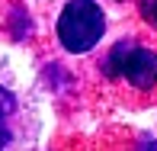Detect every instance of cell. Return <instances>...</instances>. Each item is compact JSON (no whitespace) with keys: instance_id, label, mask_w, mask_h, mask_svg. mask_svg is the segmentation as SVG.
I'll use <instances>...</instances> for the list:
<instances>
[{"instance_id":"277c9868","label":"cell","mask_w":157,"mask_h":151,"mask_svg":"<svg viewBox=\"0 0 157 151\" xmlns=\"http://www.w3.org/2000/svg\"><path fill=\"white\" fill-rule=\"evenodd\" d=\"M141 16L151 26H157V0H141Z\"/></svg>"},{"instance_id":"3957f363","label":"cell","mask_w":157,"mask_h":151,"mask_svg":"<svg viewBox=\"0 0 157 151\" xmlns=\"http://www.w3.org/2000/svg\"><path fill=\"white\" fill-rule=\"evenodd\" d=\"M13 109H16L13 97L0 87V148L10 141V119H13Z\"/></svg>"},{"instance_id":"6da1fadb","label":"cell","mask_w":157,"mask_h":151,"mask_svg":"<svg viewBox=\"0 0 157 151\" xmlns=\"http://www.w3.org/2000/svg\"><path fill=\"white\" fill-rule=\"evenodd\" d=\"M103 10L93 0H71L58 16V39L67 52H90L103 39Z\"/></svg>"},{"instance_id":"7a4b0ae2","label":"cell","mask_w":157,"mask_h":151,"mask_svg":"<svg viewBox=\"0 0 157 151\" xmlns=\"http://www.w3.org/2000/svg\"><path fill=\"white\" fill-rule=\"evenodd\" d=\"M109 71L112 74H122L138 90H151L157 84V55L151 48H141L132 39H122L109 55Z\"/></svg>"}]
</instances>
